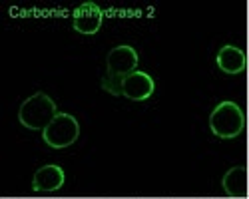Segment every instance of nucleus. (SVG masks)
<instances>
[{"label":"nucleus","mask_w":249,"mask_h":199,"mask_svg":"<svg viewBox=\"0 0 249 199\" xmlns=\"http://www.w3.org/2000/svg\"><path fill=\"white\" fill-rule=\"evenodd\" d=\"M154 90H156L154 78L148 72H140V70L132 72L120 82V94L126 96L128 100H134V102H143V100L152 98Z\"/></svg>","instance_id":"39448f33"},{"label":"nucleus","mask_w":249,"mask_h":199,"mask_svg":"<svg viewBox=\"0 0 249 199\" xmlns=\"http://www.w3.org/2000/svg\"><path fill=\"white\" fill-rule=\"evenodd\" d=\"M138 68V52L128 46L122 44L110 50L108 60H106V76L102 80V86L106 92L120 94V82Z\"/></svg>","instance_id":"f257e3e1"},{"label":"nucleus","mask_w":249,"mask_h":199,"mask_svg":"<svg viewBox=\"0 0 249 199\" xmlns=\"http://www.w3.org/2000/svg\"><path fill=\"white\" fill-rule=\"evenodd\" d=\"M210 128L219 139H233L245 130V114L235 102H219L210 114Z\"/></svg>","instance_id":"f03ea898"},{"label":"nucleus","mask_w":249,"mask_h":199,"mask_svg":"<svg viewBox=\"0 0 249 199\" xmlns=\"http://www.w3.org/2000/svg\"><path fill=\"white\" fill-rule=\"evenodd\" d=\"M64 171H62L60 166L56 164H48V166H42L32 177V189L38 191V193H50V191H56L64 185Z\"/></svg>","instance_id":"0eeeda50"},{"label":"nucleus","mask_w":249,"mask_h":199,"mask_svg":"<svg viewBox=\"0 0 249 199\" xmlns=\"http://www.w3.org/2000/svg\"><path fill=\"white\" fill-rule=\"evenodd\" d=\"M215 62H217V68L225 74H241L247 66V56L241 48L233 44H225L223 48H219Z\"/></svg>","instance_id":"6e6552de"},{"label":"nucleus","mask_w":249,"mask_h":199,"mask_svg":"<svg viewBox=\"0 0 249 199\" xmlns=\"http://www.w3.org/2000/svg\"><path fill=\"white\" fill-rule=\"evenodd\" d=\"M56 114L54 100L44 92H38L22 102L18 110V119L28 130H44L56 117Z\"/></svg>","instance_id":"7ed1b4c3"},{"label":"nucleus","mask_w":249,"mask_h":199,"mask_svg":"<svg viewBox=\"0 0 249 199\" xmlns=\"http://www.w3.org/2000/svg\"><path fill=\"white\" fill-rule=\"evenodd\" d=\"M74 30L80 34H96L104 24V12L96 2H84L80 4L72 14Z\"/></svg>","instance_id":"423d86ee"},{"label":"nucleus","mask_w":249,"mask_h":199,"mask_svg":"<svg viewBox=\"0 0 249 199\" xmlns=\"http://www.w3.org/2000/svg\"><path fill=\"white\" fill-rule=\"evenodd\" d=\"M245 169L243 167H233L230 173L223 177V185H225V191L231 193V195H243L245 193Z\"/></svg>","instance_id":"1a4fd4ad"},{"label":"nucleus","mask_w":249,"mask_h":199,"mask_svg":"<svg viewBox=\"0 0 249 199\" xmlns=\"http://www.w3.org/2000/svg\"><path fill=\"white\" fill-rule=\"evenodd\" d=\"M80 135V124L72 114L58 112L56 117L42 130L44 144L52 149H64L70 148Z\"/></svg>","instance_id":"20e7f679"}]
</instances>
